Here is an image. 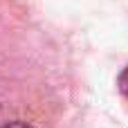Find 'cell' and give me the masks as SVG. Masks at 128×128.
Segmentation results:
<instances>
[{"label":"cell","instance_id":"obj_1","mask_svg":"<svg viewBox=\"0 0 128 128\" xmlns=\"http://www.w3.org/2000/svg\"><path fill=\"white\" fill-rule=\"evenodd\" d=\"M117 86H119V90H122V94L128 99V68L119 74V79H117Z\"/></svg>","mask_w":128,"mask_h":128},{"label":"cell","instance_id":"obj_2","mask_svg":"<svg viewBox=\"0 0 128 128\" xmlns=\"http://www.w3.org/2000/svg\"><path fill=\"white\" fill-rule=\"evenodd\" d=\"M0 128H34V126H29L25 122H9V124H2Z\"/></svg>","mask_w":128,"mask_h":128}]
</instances>
